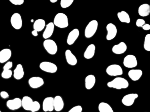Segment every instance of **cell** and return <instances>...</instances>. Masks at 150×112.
Segmentation results:
<instances>
[{"label":"cell","instance_id":"obj_1","mask_svg":"<svg viewBox=\"0 0 150 112\" xmlns=\"http://www.w3.org/2000/svg\"><path fill=\"white\" fill-rule=\"evenodd\" d=\"M107 86L110 88L120 90L128 88L129 86V83L127 80L124 78L118 77L108 82L107 83Z\"/></svg>","mask_w":150,"mask_h":112},{"label":"cell","instance_id":"obj_2","mask_svg":"<svg viewBox=\"0 0 150 112\" xmlns=\"http://www.w3.org/2000/svg\"><path fill=\"white\" fill-rule=\"evenodd\" d=\"M54 25L60 29L67 28L69 25L68 19L64 13H59L54 18Z\"/></svg>","mask_w":150,"mask_h":112},{"label":"cell","instance_id":"obj_3","mask_svg":"<svg viewBox=\"0 0 150 112\" xmlns=\"http://www.w3.org/2000/svg\"><path fill=\"white\" fill-rule=\"evenodd\" d=\"M98 22L96 20L91 21L86 27L85 30V36L87 39L93 37L98 30Z\"/></svg>","mask_w":150,"mask_h":112},{"label":"cell","instance_id":"obj_4","mask_svg":"<svg viewBox=\"0 0 150 112\" xmlns=\"http://www.w3.org/2000/svg\"><path fill=\"white\" fill-rule=\"evenodd\" d=\"M43 46L46 51L51 55H55L58 50L57 44L53 40L47 39L45 40Z\"/></svg>","mask_w":150,"mask_h":112},{"label":"cell","instance_id":"obj_5","mask_svg":"<svg viewBox=\"0 0 150 112\" xmlns=\"http://www.w3.org/2000/svg\"><path fill=\"white\" fill-rule=\"evenodd\" d=\"M106 73L110 76H117L123 74V70L120 66L118 64H112L109 66L106 70Z\"/></svg>","mask_w":150,"mask_h":112},{"label":"cell","instance_id":"obj_6","mask_svg":"<svg viewBox=\"0 0 150 112\" xmlns=\"http://www.w3.org/2000/svg\"><path fill=\"white\" fill-rule=\"evenodd\" d=\"M39 68L43 71L50 73H54L57 70V67L54 63L50 62L44 61L39 65Z\"/></svg>","mask_w":150,"mask_h":112},{"label":"cell","instance_id":"obj_7","mask_svg":"<svg viewBox=\"0 0 150 112\" xmlns=\"http://www.w3.org/2000/svg\"><path fill=\"white\" fill-rule=\"evenodd\" d=\"M11 23L15 30H20L23 25V20L21 14L17 13L13 14L11 18Z\"/></svg>","mask_w":150,"mask_h":112},{"label":"cell","instance_id":"obj_8","mask_svg":"<svg viewBox=\"0 0 150 112\" xmlns=\"http://www.w3.org/2000/svg\"><path fill=\"white\" fill-rule=\"evenodd\" d=\"M123 64L126 68H133L137 66L138 62L136 57L134 55L129 54L124 58Z\"/></svg>","mask_w":150,"mask_h":112},{"label":"cell","instance_id":"obj_9","mask_svg":"<svg viewBox=\"0 0 150 112\" xmlns=\"http://www.w3.org/2000/svg\"><path fill=\"white\" fill-rule=\"evenodd\" d=\"M7 107L11 111H16L22 107V100L16 97L11 100H9L6 103Z\"/></svg>","mask_w":150,"mask_h":112},{"label":"cell","instance_id":"obj_10","mask_svg":"<svg viewBox=\"0 0 150 112\" xmlns=\"http://www.w3.org/2000/svg\"><path fill=\"white\" fill-rule=\"evenodd\" d=\"M28 83L31 88L37 89L40 88L44 84V80L42 78L38 76L31 77L28 80Z\"/></svg>","mask_w":150,"mask_h":112},{"label":"cell","instance_id":"obj_11","mask_svg":"<svg viewBox=\"0 0 150 112\" xmlns=\"http://www.w3.org/2000/svg\"><path fill=\"white\" fill-rule=\"evenodd\" d=\"M107 35L106 39L108 41H111L116 37L117 33V29L115 25L112 23H109L106 26Z\"/></svg>","mask_w":150,"mask_h":112},{"label":"cell","instance_id":"obj_12","mask_svg":"<svg viewBox=\"0 0 150 112\" xmlns=\"http://www.w3.org/2000/svg\"><path fill=\"white\" fill-rule=\"evenodd\" d=\"M139 97L136 93H131L123 97L122 99V103L125 106H130L134 104L135 100Z\"/></svg>","mask_w":150,"mask_h":112},{"label":"cell","instance_id":"obj_13","mask_svg":"<svg viewBox=\"0 0 150 112\" xmlns=\"http://www.w3.org/2000/svg\"><path fill=\"white\" fill-rule=\"evenodd\" d=\"M43 111L45 112H52L54 110V98L52 97H46L42 103Z\"/></svg>","mask_w":150,"mask_h":112},{"label":"cell","instance_id":"obj_14","mask_svg":"<svg viewBox=\"0 0 150 112\" xmlns=\"http://www.w3.org/2000/svg\"><path fill=\"white\" fill-rule=\"evenodd\" d=\"M127 49V44L124 42H121L119 44L112 47V51L116 54H122L125 52Z\"/></svg>","mask_w":150,"mask_h":112},{"label":"cell","instance_id":"obj_15","mask_svg":"<svg viewBox=\"0 0 150 112\" xmlns=\"http://www.w3.org/2000/svg\"><path fill=\"white\" fill-rule=\"evenodd\" d=\"M64 106V100L61 96L57 95L54 98V110L59 112L62 111Z\"/></svg>","mask_w":150,"mask_h":112},{"label":"cell","instance_id":"obj_16","mask_svg":"<svg viewBox=\"0 0 150 112\" xmlns=\"http://www.w3.org/2000/svg\"><path fill=\"white\" fill-rule=\"evenodd\" d=\"M12 56L11 51L8 48H5L0 51V63H4L8 61Z\"/></svg>","mask_w":150,"mask_h":112},{"label":"cell","instance_id":"obj_17","mask_svg":"<svg viewBox=\"0 0 150 112\" xmlns=\"http://www.w3.org/2000/svg\"><path fill=\"white\" fill-rule=\"evenodd\" d=\"M79 35V30L74 29L69 34L67 38V43L68 45H71L74 43Z\"/></svg>","mask_w":150,"mask_h":112},{"label":"cell","instance_id":"obj_18","mask_svg":"<svg viewBox=\"0 0 150 112\" xmlns=\"http://www.w3.org/2000/svg\"><path fill=\"white\" fill-rule=\"evenodd\" d=\"M143 75L142 71L139 69H133L129 71L128 76L133 81L139 80Z\"/></svg>","mask_w":150,"mask_h":112},{"label":"cell","instance_id":"obj_19","mask_svg":"<svg viewBox=\"0 0 150 112\" xmlns=\"http://www.w3.org/2000/svg\"><path fill=\"white\" fill-rule=\"evenodd\" d=\"M96 83V77L93 75H89L85 78V87L87 90L92 89L95 86Z\"/></svg>","mask_w":150,"mask_h":112},{"label":"cell","instance_id":"obj_20","mask_svg":"<svg viewBox=\"0 0 150 112\" xmlns=\"http://www.w3.org/2000/svg\"><path fill=\"white\" fill-rule=\"evenodd\" d=\"M54 30V25L52 22L49 23L47 25L43 34V37L45 39H47L52 35Z\"/></svg>","mask_w":150,"mask_h":112},{"label":"cell","instance_id":"obj_21","mask_svg":"<svg viewBox=\"0 0 150 112\" xmlns=\"http://www.w3.org/2000/svg\"><path fill=\"white\" fill-rule=\"evenodd\" d=\"M65 57L68 64L75 66L77 63V60L76 56L72 53L70 50H67L65 51Z\"/></svg>","mask_w":150,"mask_h":112},{"label":"cell","instance_id":"obj_22","mask_svg":"<svg viewBox=\"0 0 150 112\" xmlns=\"http://www.w3.org/2000/svg\"><path fill=\"white\" fill-rule=\"evenodd\" d=\"M24 71L23 66L18 64L13 71V77L16 80H21L23 78L24 75Z\"/></svg>","mask_w":150,"mask_h":112},{"label":"cell","instance_id":"obj_23","mask_svg":"<svg viewBox=\"0 0 150 112\" xmlns=\"http://www.w3.org/2000/svg\"><path fill=\"white\" fill-rule=\"evenodd\" d=\"M33 102V101L30 97H23L22 99V107L25 111H30Z\"/></svg>","mask_w":150,"mask_h":112},{"label":"cell","instance_id":"obj_24","mask_svg":"<svg viewBox=\"0 0 150 112\" xmlns=\"http://www.w3.org/2000/svg\"><path fill=\"white\" fill-rule=\"evenodd\" d=\"M139 15L142 17H145L149 15L150 13V6L148 4H144L139 6L138 9Z\"/></svg>","mask_w":150,"mask_h":112},{"label":"cell","instance_id":"obj_25","mask_svg":"<svg viewBox=\"0 0 150 112\" xmlns=\"http://www.w3.org/2000/svg\"><path fill=\"white\" fill-rule=\"evenodd\" d=\"M96 52V46L95 44H91L87 48L84 54V57L86 59H91L94 56Z\"/></svg>","mask_w":150,"mask_h":112},{"label":"cell","instance_id":"obj_26","mask_svg":"<svg viewBox=\"0 0 150 112\" xmlns=\"http://www.w3.org/2000/svg\"><path fill=\"white\" fill-rule=\"evenodd\" d=\"M34 30L38 32H41L44 29L45 26V21L43 19H39L36 20L34 23Z\"/></svg>","mask_w":150,"mask_h":112},{"label":"cell","instance_id":"obj_27","mask_svg":"<svg viewBox=\"0 0 150 112\" xmlns=\"http://www.w3.org/2000/svg\"><path fill=\"white\" fill-rule=\"evenodd\" d=\"M117 17L121 22L123 23H129L130 18L127 13L125 11H122L117 13Z\"/></svg>","mask_w":150,"mask_h":112},{"label":"cell","instance_id":"obj_28","mask_svg":"<svg viewBox=\"0 0 150 112\" xmlns=\"http://www.w3.org/2000/svg\"><path fill=\"white\" fill-rule=\"evenodd\" d=\"M98 109L99 112H114L111 106L105 102L100 103L99 104Z\"/></svg>","mask_w":150,"mask_h":112},{"label":"cell","instance_id":"obj_29","mask_svg":"<svg viewBox=\"0 0 150 112\" xmlns=\"http://www.w3.org/2000/svg\"><path fill=\"white\" fill-rule=\"evenodd\" d=\"M144 48L147 51H150V34H147L144 39Z\"/></svg>","mask_w":150,"mask_h":112},{"label":"cell","instance_id":"obj_30","mask_svg":"<svg viewBox=\"0 0 150 112\" xmlns=\"http://www.w3.org/2000/svg\"><path fill=\"white\" fill-rule=\"evenodd\" d=\"M13 72L11 70H3L1 74L2 78L4 79H9L12 76Z\"/></svg>","mask_w":150,"mask_h":112},{"label":"cell","instance_id":"obj_31","mask_svg":"<svg viewBox=\"0 0 150 112\" xmlns=\"http://www.w3.org/2000/svg\"><path fill=\"white\" fill-rule=\"evenodd\" d=\"M74 1V0H61L60 6L63 8H68L72 5Z\"/></svg>","mask_w":150,"mask_h":112},{"label":"cell","instance_id":"obj_32","mask_svg":"<svg viewBox=\"0 0 150 112\" xmlns=\"http://www.w3.org/2000/svg\"><path fill=\"white\" fill-rule=\"evenodd\" d=\"M41 108L40 103L37 101H33L30 111L31 112H37L39 111Z\"/></svg>","mask_w":150,"mask_h":112},{"label":"cell","instance_id":"obj_33","mask_svg":"<svg viewBox=\"0 0 150 112\" xmlns=\"http://www.w3.org/2000/svg\"><path fill=\"white\" fill-rule=\"evenodd\" d=\"M83 108L80 105L76 106L71 108L68 112H82Z\"/></svg>","mask_w":150,"mask_h":112},{"label":"cell","instance_id":"obj_34","mask_svg":"<svg viewBox=\"0 0 150 112\" xmlns=\"http://www.w3.org/2000/svg\"><path fill=\"white\" fill-rule=\"evenodd\" d=\"M145 24V21L144 20L142 19H138L136 20V25L138 27H142Z\"/></svg>","mask_w":150,"mask_h":112},{"label":"cell","instance_id":"obj_35","mask_svg":"<svg viewBox=\"0 0 150 112\" xmlns=\"http://www.w3.org/2000/svg\"><path fill=\"white\" fill-rule=\"evenodd\" d=\"M13 63L12 62L8 61V62L6 63V64H5L4 66L3 69V70H11V68L13 67Z\"/></svg>","mask_w":150,"mask_h":112},{"label":"cell","instance_id":"obj_36","mask_svg":"<svg viewBox=\"0 0 150 112\" xmlns=\"http://www.w3.org/2000/svg\"><path fill=\"white\" fill-rule=\"evenodd\" d=\"M12 4L15 5H21L24 3V0H10Z\"/></svg>","mask_w":150,"mask_h":112},{"label":"cell","instance_id":"obj_37","mask_svg":"<svg viewBox=\"0 0 150 112\" xmlns=\"http://www.w3.org/2000/svg\"><path fill=\"white\" fill-rule=\"evenodd\" d=\"M0 96L4 99H8L9 97V94L5 91H2L0 93Z\"/></svg>","mask_w":150,"mask_h":112},{"label":"cell","instance_id":"obj_38","mask_svg":"<svg viewBox=\"0 0 150 112\" xmlns=\"http://www.w3.org/2000/svg\"><path fill=\"white\" fill-rule=\"evenodd\" d=\"M143 30L145 31L149 30H150V25L149 24H145L142 26Z\"/></svg>","mask_w":150,"mask_h":112},{"label":"cell","instance_id":"obj_39","mask_svg":"<svg viewBox=\"0 0 150 112\" xmlns=\"http://www.w3.org/2000/svg\"><path fill=\"white\" fill-rule=\"evenodd\" d=\"M32 34L34 36H35V37H36V36H38V32L36 31V30H34L32 32Z\"/></svg>","mask_w":150,"mask_h":112},{"label":"cell","instance_id":"obj_40","mask_svg":"<svg viewBox=\"0 0 150 112\" xmlns=\"http://www.w3.org/2000/svg\"><path fill=\"white\" fill-rule=\"evenodd\" d=\"M50 2L51 3H54L57 2V0H50Z\"/></svg>","mask_w":150,"mask_h":112},{"label":"cell","instance_id":"obj_41","mask_svg":"<svg viewBox=\"0 0 150 112\" xmlns=\"http://www.w3.org/2000/svg\"><path fill=\"white\" fill-rule=\"evenodd\" d=\"M0 112H1V111H0Z\"/></svg>","mask_w":150,"mask_h":112},{"label":"cell","instance_id":"obj_42","mask_svg":"<svg viewBox=\"0 0 150 112\" xmlns=\"http://www.w3.org/2000/svg\"></svg>","mask_w":150,"mask_h":112}]
</instances>
